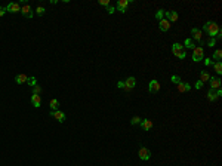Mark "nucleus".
Returning <instances> with one entry per match:
<instances>
[{
	"label": "nucleus",
	"mask_w": 222,
	"mask_h": 166,
	"mask_svg": "<svg viewBox=\"0 0 222 166\" xmlns=\"http://www.w3.org/2000/svg\"><path fill=\"white\" fill-rule=\"evenodd\" d=\"M170 25H172V24H170L166 18H163V19L159 21V28H160L162 31H167V30L170 28Z\"/></svg>",
	"instance_id": "nucleus-16"
},
{
	"label": "nucleus",
	"mask_w": 222,
	"mask_h": 166,
	"mask_svg": "<svg viewBox=\"0 0 222 166\" xmlns=\"http://www.w3.org/2000/svg\"><path fill=\"white\" fill-rule=\"evenodd\" d=\"M209 79H210V74H209L207 71H200V80H201L203 83L209 82Z\"/></svg>",
	"instance_id": "nucleus-22"
},
{
	"label": "nucleus",
	"mask_w": 222,
	"mask_h": 166,
	"mask_svg": "<svg viewBox=\"0 0 222 166\" xmlns=\"http://www.w3.org/2000/svg\"><path fill=\"white\" fill-rule=\"evenodd\" d=\"M172 54L176 58H179V59H184L185 57H187V51H185V48L181 43H173L172 45Z\"/></svg>",
	"instance_id": "nucleus-2"
},
{
	"label": "nucleus",
	"mask_w": 222,
	"mask_h": 166,
	"mask_svg": "<svg viewBox=\"0 0 222 166\" xmlns=\"http://www.w3.org/2000/svg\"><path fill=\"white\" fill-rule=\"evenodd\" d=\"M191 34H193V39L196 40V42H199L200 45H203V36H201V30L200 28H193L191 30Z\"/></svg>",
	"instance_id": "nucleus-8"
},
{
	"label": "nucleus",
	"mask_w": 222,
	"mask_h": 166,
	"mask_svg": "<svg viewBox=\"0 0 222 166\" xmlns=\"http://www.w3.org/2000/svg\"><path fill=\"white\" fill-rule=\"evenodd\" d=\"M160 91V83H159V80H151L150 83H148V92L150 94H156V92H159Z\"/></svg>",
	"instance_id": "nucleus-7"
},
{
	"label": "nucleus",
	"mask_w": 222,
	"mask_h": 166,
	"mask_svg": "<svg viewBox=\"0 0 222 166\" xmlns=\"http://www.w3.org/2000/svg\"><path fill=\"white\" fill-rule=\"evenodd\" d=\"M6 14V8H3V6H0V16H3Z\"/></svg>",
	"instance_id": "nucleus-36"
},
{
	"label": "nucleus",
	"mask_w": 222,
	"mask_h": 166,
	"mask_svg": "<svg viewBox=\"0 0 222 166\" xmlns=\"http://www.w3.org/2000/svg\"><path fill=\"white\" fill-rule=\"evenodd\" d=\"M203 30L210 36V39L212 37H215V36H218V33L221 31V27L216 24V22H213V21H207L204 25H203Z\"/></svg>",
	"instance_id": "nucleus-1"
},
{
	"label": "nucleus",
	"mask_w": 222,
	"mask_h": 166,
	"mask_svg": "<svg viewBox=\"0 0 222 166\" xmlns=\"http://www.w3.org/2000/svg\"><path fill=\"white\" fill-rule=\"evenodd\" d=\"M207 99H209V101H216V99H218V97H216V91L209 89V92H207Z\"/></svg>",
	"instance_id": "nucleus-23"
},
{
	"label": "nucleus",
	"mask_w": 222,
	"mask_h": 166,
	"mask_svg": "<svg viewBox=\"0 0 222 166\" xmlns=\"http://www.w3.org/2000/svg\"><path fill=\"white\" fill-rule=\"evenodd\" d=\"M138 156H139V159L141 160H150V157H151V151H150V148H147V147H141L139 148V151H138Z\"/></svg>",
	"instance_id": "nucleus-5"
},
{
	"label": "nucleus",
	"mask_w": 222,
	"mask_h": 166,
	"mask_svg": "<svg viewBox=\"0 0 222 166\" xmlns=\"http://www.w3.org/2000/svg\"><path fill=\"white\" fill-rule=\"evenodd\" d=\"M27 83H28L30 86H33V88H34V86H37V79H36V77H28Z\"/></svg>",
	"instance_id": "nucleus-26"
},
{
	"label": "nucleus",
	"mask_w": 222,
	"mask_h": 166,
	"mask_svg": "<svg viewBox=\"0 0 222 166\" xmlns=\"http://www.w3.org/2000/svg\"><path fill=\"white\" fill-rule=\"evenodd\" d=\"M6 12H11V14L21 12V5H19V3H9V5L6 6Z\"/></svg>",
	"instance_id": "nucleus-12"
},
{
	"label": "nucleus",
	"mask_w": 222,
	"mask_h": 166,
	"mask_svg": "<svg viewBox=\"0 0 222 166\" xmlns=\"http://www.w3.org/2000/svg\"><path fill=\"white\" fill-rule=\"evenodd\" d=\"M221 95H222V89H221V88H219V89H216V97H218V98H219V97H221Z\"/></svg>",
	"instance_id": "nucleus-38"
},
{
	"label": "nucleus",
	"mask_w": 222,
	"mask_h": 166,
	"mask_svg": "<svg viewBox=\"0 0 222 166\" xmlns=\"http://www.w3.org/2000/svg\"><path fill=\"white\" fill-rule=\"evenodd\" d=\"M99 5H102V6L108 8V6H110V0H99Z\"/></svg>",
	"instance_id": "nucleus-32"
},
{
	"label": "nucleus",
	"mask_w": 222,
	"mask_h": 166,
	"mask_svg": "<svg viewBox=\"0 0 222 166\" xmlns=\"http://www.w3.org/2000/svg\"><path fill=\"white\" fill-rule=\"evenodd\" d=\"M184 48H190V49H194L196 45H194V40L193 39H187L184 42Z\"/></svg>",
	"instance_id": "nucleus-21"
},
{
	"label": "nucleus",
	"mask_w": 222,
	"mask_h": 166,
	"mask_svg": "<svg viewBox=\"0 0 222 166\" xmlns=\"http://www.w3.org/2000/svg\"><path fill=\"white\" fill-rule=\"evenodd\" d=\"M51 116L52 117H55L59 123H64L65 122V114L61 111V110H56V111H51Z\"/></svg>",
	"instance_id": "nucleus-13"
},
{
	"label": "nucleus",
	"mask_w": 222,
	"mask_h": 166,
	"mask_svg": "<svg viewBox=\"0 0 222 166\" xmlns=\"http://www.w3.org/2000/svg\"><path fill=\"white\" fill-rule=\"evenodd\" d=\"M27 80H28V77H27L25 74H18V76L15 77V82L18 83V85H22V83H27Z\"/></svg>",
	"instance_id": "nucleus-18"
},
{
	"label": "nucleus",
	"mask_w": 222,
	"mask_h": 166,
	"mask_svg": "<svg viewBox=\"0 0 222 166\" xmlns=\"http://www.w3.org/2000/svg\"><path fill=\"white\" fill-rule=\"evenodd\" d=\"M201 59H204V51L201 46H196L193 49V61L194 62H200Z\"/></svg>",
	"instance_id": "nucleus-3"
},
{
	"label": "nucleus",
	"mask_w": 222,
	"mask_h": 166,
	"mask_svg": "<svg viewBox=\"0 0 222 166\" xmlns=\"http://www.w3.org/2000/svg\"><path fill=\"white\" fill-rule=\"evenodd\" d=\"M117 88H120V89H125V82H123V80H120V82L117 83Z\"/></svg>",
	"instance_id": "nucleus-35"
},
{
	"label": "nucleus",
	"mask_w": 222,
	"mask_h": 166,
	"mask_svg": "<svg viewBox=\"0 0 222 166\" xmlns=\"http://www.w3.org/2000/svg\"><path fill=\"white\" fill-rule=\"evenodd\" d=\"M213 68L218 74H222V61H215L213 62Z\"/></svg>",
	"instance_id": "nucleus-20"
},
{
	"label": "nucleus",
	"mask_w": 222,
	"mask_h": 166,
	"mask_svg": "<svg viewBox=\"0 0 222 166\" xmlns=\"http://www.w3.org/2000/svg\"><path fill=\"white\" fill-rule=\"evenodd\" d=\"M21 14H22V15H24L25 18H28V19H31V18L34 16L31 6H30V5H27V3H24V5L21 6Z\"/></svg>",
	"instance_id": "nucleus-6"
},
{
	"label": "nucleus",
	"mask_w": 222,
	"mask_h": 166,
	"mask_svg": "<svg viewBox=\"0 0 222 166\" xmlns=\"http://www.w3.org/2000/svg\"><path fill=\"white\" fill-rule=\"evenodd\" d=\"M127 6H129V0H119L117 5H116V11H119V12L125 14Z\"/></svg>",
	"instance_id": "nucleus-10"
},
{
	"label": "nucleus",
	"mask_w": 222,
	"mask_h": 166,
	"mask_svg": "<svg viewBox=\"0 0 222 166\" xmlns=\"http://www.w3.org/2000/svg\"><path fill=\"white\" fill-rule=\"evenodd\" d=\"M39 92H40V88H39V86H34V92H33V94H37V95H39Z\"/></svg>",
	"instance_id": "nucleus-37"
},
{
	"label": "nucleus",
	"mask_w": 222,
	"mask_h": 166,
	"mask_svg": "<svg viewBox=\"0 0 222 166\" xmlns=\"http://www.w3.org/2000/svg\"><path fill=\"white\" fill-rule=\"evenodd\" d=\"M36 14H37V15H39V16H42V15H45V8H43V6H39V8H37V9H36Z\"/></svg>",
	"instance_id": "nucleus-29"
},
{
	"label": "nucleus",
	"mask_w": 222,
	"mask_h": 166,
	"mask_svg": "<svg viewBox=\"0 0 222 166\" xmlns=\"http://www.w3.org/2000/svg\"><path fill=\"white\" fill-rule=\"evenodd\" d=\"M204 64L209 67V65H213V61H212V58H206L204 59Z\"/></svg>",
	"instance_id": "nucleus-34"
},
{
	"label": "nucleus",
	"mask_w": 222,
	"mask_h": 166,
	"mask_svg": "<svg viewBox=\"0 0 222 166\" xmlns=\"http://www.w3.org/2000/svg\"><path fill=\"white\" fill-rule=\"evenodd\" d=\"M164 16H166V19H167L170 24H172V22H176L178 18H179L178 12H175V11H167V12H164Z\"/></svg>",
	"instance_id": "nucleus-9"
},
{
	"label": "nucleus",
	"mask_w": 222,
	"mask_h": 166,
	"mask_svg": "<svg viewBox=\"0 0 222 166\" xmlns=\"http://www.w3.org/2000/svg\"><path fill=\"white\" fill-rule=\"evenodd\" d=\"M141 120H142V119H141L139 116H133V117L130 119V124H132V126H136V124L141 123Z\"/></svg>",
	"instance_id": "nucleus-24"
},
{
	"label": "nucleus",
	"mask_w": 222,
	"mask_h": 166,
	"mask_svg": "<svg viewBox=\"0 0 222 166\" xmlns=\"http://www.w3.org/2000/svg\"><path fill=\"white\" fill-rule=\"evenodd\" d=\"M164 12H166V11H163V9H159V11L156 12V18H157L159 21H160V19H163V18H164Z\"/></svg>",
	"instance_id": "nucleus-27"
},
{
	"label": "nucleus",
	"mask_w": 222,
	"mask_h": 166,
	"mask_svg": "<svg viewBox=\"0 0 222 166\" xmlns=\"http://www.w3.org/2000/svg\"><path fill=\"white\" fill-rule=\"evenodd\" d=\"M170 80H172V83H175V85H179V83L182 82V80H181V77H179V76H176V74H173Z\"/></svg>",
	"instance_id": "nucleus-28"
},
{
	"label": "nucleus",
	"mask_w": 222,
	"mask_h": 166,
	"mask_svg": "<svg viewBox=\"0 0 222 166\" xmlns=\"http://www.w3.org/2000/svg\"><path fill=\"white\" fill-rule=\"evenodd\" d=\"M209 83H210V89H213V91H216V89L221 88V79H219V77H212V76H210Z\"/></svg>",
	"instance_id": "nucleus-11"
},
{
	"label": "nucleus",
	"mask_w": 222,
	"mask_h": 166,
	"mask_svg": "<svg viewBox=\"0 0 222 166\" xmlns=\"http://www.w3.org/2000/svg\"><path fill=\"white\" fill-rule=\"evenodd\" d=\"M135 86H136V79H135L133 76H129V77L125 80V92H126V94L130 92Z\"/></svg>",
	"instance_id": "nucleus-4"
},
{
	"label": "nucleus",
	"mask_w": 222,
	"mask_h": 166,
	"mask_svg": "<svg viewBox=\"0 0 222 166\" xmlns=\"http://www.w3.org/2000/svg\"><path fill=\"white\" fill-rule=\"evenodd\" d=\"M221 58H222V51H221V49H216L215 54H213V59H215V61H221Z\"/></svg>",
	"instance_id": "nucleus-25"
},
{
	"label": "nucleus",
	"mask_w": 222,
	"mask_h": 166,
	"mask_svg": "<svg viewBox=\"0 0 222 166\" xmlns=\"http://www.w3.org/2000/svg\"><path fill=\"white\" fill-rule=\"evenodd\" d=\"M40 102H42L40 95H37V94H33V95H31V104H33L36 108H39V107H40Z\"/></svg>",
	"instance_id": "nucleus-17"
},
{
	"label": "nucleus",
	"mask_w": 222,
	"mask_h": 166,
	"mask_svg": "<svg viewBox=\"0 0 222 166\" xmlns=\"http://www.w3.org/2000/svg\"><path fill=\"white\" fill-rule=\"evenodd\" d=\"M107 12H108L110 15H113V14L116 12V8H114V6H108V8H107Z\"/></svg>",
	"instance_id": "nucleus-33"
},
{
	"label": "nucleus",
	"mask_w": 222,
	"mask_h": 166,
	"mask_svg": "<svg viewBox=\"0 0 222 166\" xmlns=\"http://www.w3.org/2000/svg\"><path fill=\"white\" fill-rule=\"evenodd\" d=\"M203 86H204V83H203L201 80H197V82H196V85H194V88H196V89H203Z\"/></svg>",
	"instance_id": "nucleus-30"
},
{
	"label": "nucleus",
	"mask_w": 222,
	"mask_h": 166,
	"mask_svg": "<svg viewBox=\"0 0 222 166\" xmlns=\"http://www.w3.org/2000/svg\"><path fill=\"white\" fill-rule=\"evenodd\" d=\"M49 107H51V110H52V111H56V110L59 108V101H58L56 98L51 99V104H49Z\"/></svg>",
	"instance_id": "nucleus-19"
},
{
	"label": "nucleus",
	"mask_w": 222,
	"mask_h": 166,
	"mask_svg": "<svg viewBox=\"0 0 222 166\" xmlns=\"http://www.w3.org/2000/svg\"><path fill=\"white\" fill-rule=\"evenodd\" d=\"M190 89H191V85H190V83H187V82H181L179 85H178V91H179L181 94L190 92Z\"/></svg>",
	"instance_id": "nucleus-15"
},
{
	"label": "nucleus",
	"mask_w": 222,
	"mask_h": 166,
	"mask_svg": "<svg viewBox=\"0 0 222 166\" xmlns=\"http://www.w3.org/2000/svg\"><path fill=\"white\" fill-rule=\"evenodd\" d=\"M139 124H141L142 131H150V129L153 128V122H151L150 119H142Z\"/></svg>",
	"instance_id": "nucleus-14"
},
{
	"label": "nucleus",
	"mask_w": 222,
	"mask_h": 166,
	"mask_svg": "<svg viewBox=\"0 0 222 166\" xmlns=\"http://www.w3.org/2000/svg\"><path fill=\"white\" fill-rule=\"evenodd\" d=\"M216 45V39L215 37H212V39H209V42H207V46H210V48H213Z\"/></svg>",
	"instance_id": "nucleus-31"
}]
</instances>
